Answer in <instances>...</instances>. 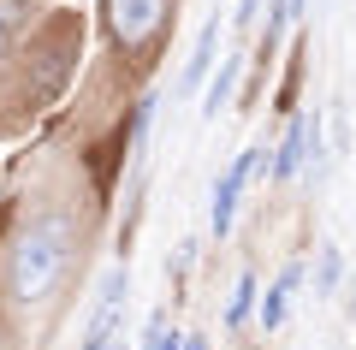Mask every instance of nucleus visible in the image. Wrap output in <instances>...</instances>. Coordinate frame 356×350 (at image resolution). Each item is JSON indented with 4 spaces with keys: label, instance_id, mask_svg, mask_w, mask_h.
Here are the masks:
<instances>
[{
    "label": "nucleus",
    "instance_id": "f257e3e1",
    "mask_svg": "<svg viewBox=\"0 0 356 350\" xmlns=\"http://www.w3.org/2000/svg\"><path fill=\"white\" fill-rule=\"evenodd\" d=\"M65 262H72V220L65 214H36V220L18 232L13 255H6V285L24 303H48L54 285L65 279Z\"/></svg>",
    "mask_w": 356,
    "mask_h": 350
},
{
    "label": "nucleus",
    "instance_id": "f03ea898",
    "mask_svg": "<svg viewBox=\"0 0 356 350\" xmlns=\"http://www.w3.org/2000/svg\"><path fill=\"white\" fill-rule=\"evenodd\" d=\"M119 303H125V267H107L102 285H95V309H89L83 326V350H113L119 344Z\"/></svg>",
    "mask_w": 356,
    "mask_h": 350
},
{
    "label": "nucleus",
    "instance_id": "7ed1b4c3",
    "mask_svg": "<svg viewBox=\"0 0 356 350\" xmlns=\"http://www.w3.org/2000/svg\"><path fill=\"white\" fill-rule=\"evenodd\" d=\"M261 154H267V149H243L238 161L226 166V178L214 184V208H208V225H214V238H226V232H232V214H238V196H243V184H250V173L261 166Z\"/></svg>",
    "mask_w": 356,
    "mask_h": 350
},
{
    "label": "nucleus",
    "instance_id": "20e7f679",
    "mask_svg": "<svg viewBox=\"0 0 356 350\" xmlns=\"http://www.w3.org/2000/svg\"><path fill=\"white\" fill-rule=\"evenodd\" d=\"M161 18H166V0H113V36L125 42V48L149 42L154 30H161Z\"/></svg>",
    "mask_w": 356,
    "mask_h": 350
},
{
    "label": "nucleus",
    "instance_id": "39448f33",
    "mask_svg": "<svg viewBox=\"0 0 356 350\" xmlns=\"http://www.w3.org/2000/svg\"><path fill=\"white\" fill-rule=\"evenodd\" d=\"M315 149H321V119H315V113H303V119H297V125L285 131V143H280V161H273V173H280V178L303 173V161H309Z\"/></svg>",
    "mask_w": 356,
    "mask_h": 350
},
{
    "label": "nucleus",
    "instance_id": "423d86ee",
    "mask_svg": "<svg viewBox=\"0 0 356 350\" xmlns=\"http://www.w3.org/2000/svg\"><path fill=\"white\" fill-rule=\"evenodd\" d=\"M214 48H220V18H208L202 36H196V48H191V60H184V89H196V83L208 77V65H214Z\"/></svg>",
    "mask_w": 356,
    "mask_h": 350
},
{
    "label": "nucleus",
    "instance_id": "0eeeda50",
    "mask_svg": "<svg viewBox=\"0 0 356 350\" xmlns=\"http://www.w3.org/2000/svg\"><path fill=\"white\" fill-rule=\"evenodd\" d=\"M297 279H303V267L291 262V267H285L280 279H273V285H267V297H261V326H267V333H273V326L285 321V297L297 291Z\"/></svg>",
    "mask_w": 356,
    "mask_h": 350
},
{
    "label": "nucleus",
    "instance_id": "6e6552de",
    "mask_svg": "<svg viewBox=\"0 0 356 350\" xmlns=\"http://www.w3.org/2000/svg\"><path fill=\"white\" fill-rule=\"evenodd\" d=\"M238 72H243V60H220V77L208 83V101H202V119H220V107H226L232 89H238Z\"/></svg>",
    "mask_w": 356,
    "mask_h": 350
},
{
    "label": "nucleus",
    "instance_id": "1a4fd4ad",
    "mask_svg": "<svg viewBox=\"0 0 356 350\" xmlns=\"http://www.w3.org/2000/svg\"><path fill=\"white\" fill-rule=\"evenodd\" d=\"M339 273H344V255L332 250V244H321V255H315V297H332V291H339Z\"/></svg>",
    "mask_w": 356,
    "mask_h": 350
},
{
    "label": "nucleus",
    "instance_id": "9d476101",
    "mask_svg": "<svg viewBox=\"0 0 356 350\" xmlns=\"http://www.w3.org/2000/svg\"><path fill=\"white\" fill-rule=\"evenodd\" d=\"M18 24H24V0H0V54L13 48Z\"/></svg>",
    "mask_w": 356,
    "mask_h": 350
},
{
    "label": "nucleus",
    "instance_id": "9b49d317",
    "mask_svg": "<svg viewBox=\"0 0 356 350\" xmlns=\"http://www.w3.org/2000/svg\"><path fill=\"white\" fill-rule=\"evenodd\" d=\"M250 297H255V273H243V279H238V291H232V303H226V321H232V326L250 315Z\"/></svg>",
    "mask_w": 356,
    "mask_h": 350
},
{
    "label": "nucleus",
    "instance_id": "f8f14e48",
    "mask_svg": "<svg viewBox=\"0 0 356 350\" xmlns=\"http://www.w3.org/2000/svg\"><path fill=\"white\" fill-rule=\"evenodd\" d=\"M178 344H184V338L166 333V315H154V321H149V350H178Z\"/></svg>",
    "mask_w": 356,
    "mask_h": 350
},
{
    "label": "nucleus",
    "instance_id": "ddd939ff",
    "mask_svg": "<svg viewBox=\"0 0 356 350\" xmlns=\"http://www.w3.org/2000/svg\"><path fill=\"white\" fill-rule=\"evenodd\" d=\"M184 350H208V338H184Z\"/></svg>",
    "mask_w": 356,
    "mask_h": 350
}]
</instances>
